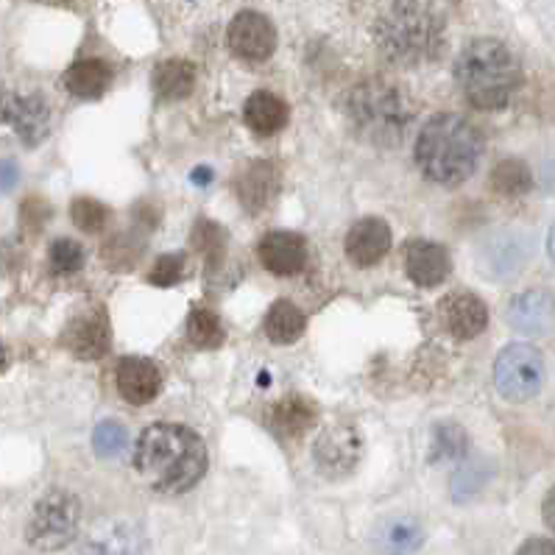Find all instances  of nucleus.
Wrapping results in <instances>:
<instances>
[{"instance_id":"obj_18","label":"nucleus","mask_w":555,"mask_h":555,"mask_svg":"<svg viewBox=\"0 0 555 555\" xmlns=\"http://www.w3.org/2000/svg\"><path fill=\"white\" fill-rule=\"evenodd\" d=\"M344 248L358 268L377 266L391 251V227L383 218H363L347 232Z\"/></svg>"},{"instance_id":"obj_20","label":"nucleus","mask_w":555,"mask_h":555,"mask_svg":"<svg viewBox=\"0 0 555 555\" xmlns=\"http://www.w3.org/2000/svg\"><path fill=\"white\" fill-rule=\"evenodd\" d=\"M379 555H416L425 547V528L413 516H388L374 530Z\"/></svg>"},{"instance_id":"obj_41","label":"nucleus","mask_w":555,"mask_h":555,"mask_svg":"<svg viewBox=\"0 0 555 555\" xmlns=\"http://www.w3.org/2000/svg\"><path fill=\"white\" fill-rule=\"evenodd\" d=\"M547 255H550V260L555 262V223L550 227V235H547Z\"/></svg>"},{"instance_id":"obj_39","label":"nucleus","mask_w":555,"mask_h":555,"mask_svg":"<svg viewBox=\"0 0 555 555\" xmlns=\"http://www.w3.org/2000/svg\"><path fill=\"white\" fill-rule=\"evenodd\" d=\"M542 519H544V525H547V528L555 533V483L550 486V491L544 494V500H542Z\"/></svg>"},{"instance_id":"obj_35","label":"nucleus","mask_w":555,"mask_h":555,"mask_svg":"<svg viewBox=\"0 0 555 555\" xmlns=\"http://www.w3.org/2000/svg\"><path fill=\"white\" fill-rule=\"evenodd\" d=\"M182 276H184V255H163L149 271V282L151 285H157V288L179 285Z\"/></svg>"},{"instance_id":"obj_14","label":"nucleus","mask_w":555,"mask_h":555,"mask_svg":"<svg viewBox=\"0 0 555 555\" xmlns=\"http://www.w3.org/2000/svg\"><path fill=\"white\" fill-rule=\"evenodd\" d=\"M505 319L516 333L528 335V338L550 335L555 330V296L542 288L522 291L511 299Z\"/></svg>"},{"instance_id":"obj_28","label":"nucleus","mask_w":555,"mask_h":555,"mask_svg":"<svg viewBox=\"0 0 555 555\" xmlns=\"http://www.w3.org/2000/svg\"><path fill=\"white\" fill-rule=\"evenodd\" d=\"M188 338L198 349H221L227 340V330L212 310L193 308L188 319Z\"/></svg>"},{"instance_id":"obj_26","label":"nucleus","mask_w":555,"mask_h":555,"mask_svg":"<svg viewBox=\"0 0 555 555\" xmlns=\"http://www.w3.org/2000/svg\"><path fill=\"white\" fill-rule=\"evenodd\" d=\"M489 184L496 196L519 198L528 196L530 188H533V173H530L528 163H522V159H503L491 170Z\"/></svg>"},{"instance_id":"obj_42","label":"nucleus","mask_w":555,"mask_h":555,"mask_svg":"<svg viewBox=\"0 0 555 555\" xmlns=\"http://www.w3.org/2000/svg\"><path fill=\"white\" fill-rule=\"evenodd\" d=\"M7 366H9V352L7 347L0 344V372H7Z\"/></svg>"},{"instance_id":"obj_38","label":"nucleus","mask_w":555,"mask_h":555,"mask_svg":"<svg viewBox=\"0 0 555 555\" xmlns=\"http://www.w3.org/2000/svg\"><path fill=\"white\" fill-rule=\"evenodd\" d=\"M516 555H555V539L533 535V539H528V542L519 544Z\"/></svg>"},{"instance_id":"obj_36","label":"nucleus","mask_w":555,"mask_h":555,"mask_svg":"<svg viewBox=\"0 0 555 555\" xmlns=\"http://www.w3.org/2000/svg\"><path fill=\"white\" fill-rule=\"evenodd\" d=\"M53 216V209L51 204L46 202V198L40 196H31L23 202L21 207V223L26 232H42V227H46L48 221H51Z\"/></svg>"},{"instance_id":"obj_34","label":"nucleus","mask_w":555,"mask_h":555,"mask_svg":"<svg viewBox=\"0 0 555 555\" xmlns=\"http://www.w3.org/2000/svg\"><path fill=\"white\" fill-rule=\"evenodd\" d=\"M140 251H143V246H140V241L134 235H115L109 237V243H106L104 248H101V257H104L106 266L115 268V271H126V268H131L138 262Z\"/></svg>"},{"instance_id":"obj_3","label":"nucleus","mask_w":555,"mask_h":555,"mask_svg":"<svg viewBox=\"0 0 555 555\" xmlns=\"http://www.w3.org/2000/svg\"><path fill=\"white\" fill-rule=\"evenodd\" d=\"M413 157L430 182L452 188L475 177L483 157V138L461 115H436L418 131Z\"/></svg>"},{"instance_id":"obj_21","label":"nucleus","mask_w":555,"mask_h":555,"mask_svg":"<svg viewBox=\"0 0 555 555\" xmlns=\"http://www.w3.org/2000/svg\"><path fill=\"white\" fill-rule=\"evenodd\" d=\"M243 120H246V126L255 131V134L271 138V134L282 131L285 124H288V104H285L280 95H274V92L260 90L246 101Z\"/></svg>"},{"instance_id":"obj_23","label":"nucleus","mask_w":555,"mask_h":555,"mask_svg":"<svg viewBox=\"0 0 555 555\" xmlns=\"http://www.w3.org/2000/svg\"><path fill=\"white\" fill-rule=\"evenodd\" d=\"M196 90V67L188 60H165L154 70V92L159 101H182Z\"/></svg>"},{"instance_id":"obj_4","label":"nucleus","mask_w":555,"mask_h":555,"mask_svg":"<svg viewBox=\"0 0 555 555\" xmlns=\"http://www.w3.org/2000/svg\"><path fill=\"white\" fill-rule=\"evenodd\" d=\"M455 79L472 106L491 112L511 104L522 85V67L505 42L483 37L461 51L455 62Z\"/></svg>"},{"instance_id":"obj_40","label":"nucleus","mask_w":555,"mask_h":555,"mask_svg":"<svg viewBox=\"0 0 555 555\" xmlns=\"http://www.w3.org/2000/svg\"><path fill=\"white\" fill-rule=\"evenodd\" d=\"M190 182H193V184H202V188H207V184L212 182V170L204 168V165H202V168H196V170H193V173H190Z\"/></svg>"},{"instance_id":"obj_24","label":"nucleus","mask_w":555,"mask_h":555,"mask_svg":"<svg viewBox=\"0 0 555 555\" xmlns=\"http://www.w3.org/2000/svg\"><path fill=\"white\" fill-rule=\"evenodd\" d=\"M315 425V405L310 399L299 397H285L271 408V427L285 438H299Z\"/></svg>"},{"instance_id":"obj_7","label":"nucleus","mask_w":555,"mask_h":555,"mask_svg":"<svg viewBox=\"0 0 555 555\" xmlns=\"http://www.w3.org/2000/svg\"><path fill=\"white\" fill-rule=\"evenodd\" d=\"M494 386L508 402H528L544 386V358L530 344H508L494 360Z\"/></svg>"},{"instance_id":"obj_10","label":"nucleus","mask_w":555,"mask_h":555,"mask_svg":"<svg viewBox=\"0 0 555 555\" xmlns=\"http://www.w3.org/2000/svg\"><path fill=\"white\" fill-rule=\"evenodd\" d=\"M229 51L235 53L237 60L260 65L268 62L276 51V28L260 12H241L232 17L227 31Z\"/></svg>"},{"instance_id":"obj_5","label":"nucleus","mask_w":555,"mask_h":555,"mask_svg":"<svg viewBox=\"0 0 555 555\" xmlns=\"http://www.w3.org/2000/svg\"><path fill=\"white\" fill-rule=\"evenodd\" d=\"M349 129L363 143L393 149L405 140L413 124V104L408 92L388 79H366L347 95Z\"/></svg>"},{"instance_id":"obj_6","label":"nucleus","mask_w":555,"mask_h":555,"mask_svg":"<svg viewBox=\"0 0 555 555\" xmlns=\"http://www.w3.org/2000/svg\"><path fill=\"white\" fill-rule=\"evenodd\" d=\"M81 525L79 496L65 489H53L37 500L26 525V539L42 553H56L76 542Z\"/></svg>"},{"instance_id":"obj_11","label":"nucleus","mask_w":555,"mask_h":555,"mask_svg":"<svg viewBox=\"0 0 555 555\" xmlns=\"http://www.w3.org/2000/svg\"><path fill=\"white\" fill-rule=\"evenodd\" d=\"M530 260V243L519 232H494L480 246V271L494 282H508L525 271Z\"/></svg>"},{"instance_id":"obj_16","label":"nucleus","mask_w":555,"mask_h":555,"mask_svg":"<svg viewBox=\"0 0 555 555\" xmlns=\"http://www.w3.org/2000/svg\"><path fill=\"white\" fill-rule=\"evenodd\" d=\"M262 266L276 276H296L308 266V243L296 232H268L257 243Z\"/></svg>"},{"instance_id":"obj_9","label":"nucleus","mask_w":555,"mask_h":555,"mask_svg":"<svg viewBox=\"0 0 555 555\" xmlns=\"http://www.w3.org/2000/svg\"><path fill=\"white\" fill-rule=\"evenodd\" d=\"M51 129V112L42 95L3 92L0 95V134L21 140L23 145H40Z\"/></svg>"},{"instance_id":"obj_33","label":"nucleus","mask_w":555,"mask_h":555,"mask_svg":"<svg viewBox=\"0 0 555 555\" xmlns=\"http://www.w3.org/2000/svg\"><path fill=\"white\" fill-rule=\"evenodd\" d=\"M126 438H129L126 427L115 422V418H106V422H101L92 430V450H95L99 457L109 461V457H118L126 450Z\"/></svg>"},{"instance_id":"obj_27","label":"nucleus","mask_w":555,"mask_h":555,"mask_svg":"<svg viewBox=\"0 0 555 555\" xmlns=\"http://www.w3.org/2000/svg\"><path fill=\"white\" fill-rule=\"evenodd\" d=\"M190 243H193V248L202 255V260L207 262L209 271L221 266L223 257H227V229H223L221 223L209 221V218H198V221L193 223Z\"/></svg>"},{"instance_id":"obj_32","label":"nucleus","mask_w":555,"mask_h":555,"mask_svg":"<svg viewBox=\"0 0 555 555\" xmlns=\"http://www.w3.org/2000/svg\"><path fill=\"white\" fill-rule=\"evenodd\" d=\"M48 260H51L53 274L70 276L85 268V248H81V243L70 241V237H60V241L51 243Z\"/></svg>"},{"instance_id":"obj_30","label":"nucleus","mask_w":555,"mask_h":555,"mask_svg":"<svg viewBox=\"0 0 555 555\" xmlns=\"http://www.w3.org/2000/svg\"><path fill=\"white\" fill-rule=\"evenodd\" d=\"M109 216H112L109 207L101 204L99 198L79 196V198H73L70 204L73 223H76L81 232H87V235H99V232H104V227L109 223Z\"/></svg>"},{"instance_id":"obj_8","label":"nucleus","mask_w":555,"mask_h":555,"mask_svg":"<svg viewBox=\"0 0 555 555\" xmlns=\"http://www.w3.org/2000/svg\"><path fill=\"white\" fill-rule=\"evenodd\" d=\"M363 457V438L358 427L349 422H335L324 427L313 444V461L321 477L327 480H344L358 469Z\"/></svg>"},{"instance_id":"obj_43","label":"nucleus","mask_w":555,"mask_h":555,"mask_svg":"<svg viewBox=\"0 0 555 555\" xmlns=\"http://www.w3.org/2000/svg\"><path fill=\"white\" fill-rule=\"evenodd\" d=\"M62 3H67V0H62Z\"/></svg>"},{"instance_id":"obj_29","label":"nucleus","mask_w":555,"mask_h":555,"mask_svg":"<svg viewBox=\"0 0 555 555\" xmlns=\"http://www.w3.org/2000/svg\"><path fill=\"white\" fill-rule=\"evenodd\" d=\"M466 450H469V436L461 425L455 422H444L433 430L430 441V461L438 464V461H461L466 457Z\"/></svg>"},{"instance_id":"obj_19","label":"nucleus","mask_w":555,"mask_h":555,"mask_svg":"<svg viewBox=\"0 0 555 555\" xmlns=\"http://www.w3.org/2000/svg\"><path fill=\"white\" fill-rule=\"evenodd\" d=\"M405 271L418 288H436L452 271L450 251L441 243L411 241L405 246Z\"/></svg>"},{"instance_id":"obj_12","label":"nucleus","mask_w":555,"mask_h":555,"mask_svg":"<svg viewBox=\"0 0 555 555\" xmlns=\"http://www.w3.org/2000/svg\"><path fill=\"white\" fill-rule=\"evenodd\" d=\"M438 319L447 333L457 340H472L489 327V308L472 291H452L438 305Z\"/></svg>"},{"instance_id":"obj_25","label":"nucleus","mask_w":555,"mask_h":555,"mask_svg":"<svg viewBox=\"0 0 555 555\" xmlns=\"http://www.w3.org/2000/svg\"><path fill=\"white\" fill-rule=\"evenodd\" d=\"M262 330H266V335L274 344H296L305 335V330H308V319H305V313L296 308L294 301L280 299L268 308Z\"/></svg>"},{"instance_id":"obj_17","label":"nucleus","mask_w":555,"mask_h":555,"mask_svg":"<svg viewBox=\"0 0 555 555\" xmlns=\"http://www.w3.org/2000/svg\"><path fill=\"white\" fill-rule=\"evenodd\" d=\"M115 383L129 405H149L163 391V372L149 358H124L115 372Z\"/></svg>"},{"instance_id":"obj_31","label":"nucleus","mask_w":555,"mask_h":555,"mask_svg":"<svg viewBox=\"0 0 555 555\" xmlns=\"http://www.w3.org/2000/svg\"><path fill=\"white\" fill-rule=\"evenodd\" d=\"M491 469L480 461H466V464L457 466V472L452 475V500L455 503H466L477 491L483 489L486 480H489Z\"/></svg>"},{"instance_id":"obj_2","label":"nucleus","mask_w":555,"mask_h":555,"mask_svg":"<svg viewBox=\"0 0 555 555\" xmlns=\"http://www.w3.org/2000/svg\"><path fill=\"white\" fill-rule=\"evenodd\" d=\"M374 42L393 65L422 67L444 51V17L427 0H393L374 23Z\"/></svg>"},{"instance_id":"obj_15","label":"nucleus","mask_w":555,"mask_h":555,"mask_svg":"<svg viewBox=\"0 0 555 555\" xmlns=\"http://www.w3.org/2000/svg\"><path fill=\"white\" fill-rule=\"evenodd\" d=\"M282 177L280 168L268 159H255L235 177V196L248 212H262L280 196Z\"/></svg>"},{"instance_id":"obj_37","label":"nucleus","mask_w":555,"mask_h":555,"mask_svg":"<svg viewBox=\"0 0 555 555\" xmlns=\"http://www.w3.org/2000/svg\"><path fill=\"white\" fill-rule=\"evenodd\" d=\"M21 182V165L14 159H0V193H12Z\"/></svg>"},{"instance_id":"obj_13","label":"nucleus","mask_w":555,"mask_h":555,"mask_svg":"<svg viewBox=\"0 0 555 555\" xmlns=\"http://www.w3.org/2000/svg\"><path fill=\"white\" fill-rule=\"evenodd\" d=\"M62 344L67 347V352L76 354L79 360H99L109 352L112 333H109V319H106V310L90 308L81 315L67 324L65 335H62Z\"/></svg>"},{"instance_id":"obj_1","label":"nucleus","mask_w":555,"mask_h":555,"mask_svg":"<svg viewBox=\"0 0 555 555\" xmlns=\"http://www.w3.org/2000/svg\"><path fill=\"white\" fill-rule=\"evenodd\" d=\"M134 469L149 489L159 494H184L207 475V447L196 430L157 422L140 433Z\"/></svg>"},{"instance_id":"obj_22","label":"nucleus","mask_w":555,"mask_h":555,"mask_svg":"<svg viewBox=\"0 0 555 555\" xmlns=\"http://www.w3.org/2000/svg\"><path fill=\"white\" fill-rule=\"evenodd\" d=\"M112 85V67L104 60H79L73 62L65 73V87L70 95L85 101L101 99Z\"/></svg>"}]
</instances>
